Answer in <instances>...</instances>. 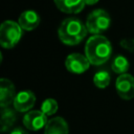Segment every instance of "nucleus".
I'll return each instance as SVG.
<instances>
[{
  "label": "nucleus",
  "instance_id": "obj_8",
  "mask_svg": "<svg viewBox=\"0 0 134 134\" xmlns=\"http://www.w3.org/2000/svg\"><path fill=\"white\" fill-rule=\"evenodd\" d=\"M36 103V95L31 90H22L18 92L14 98V109L18 112L29 111Z\"/></svg>",
  "mask_w": 134,
  "mask_h": 134
},
{
  "label": "nucleus",
  "instance_id": "obj_6",
  "mask_svg": "<svg viewBox=\"0 0 134 134\" xmlns=\"http://www.w3.org/2000/svg\"><path fill=\"white\" fill-rule=\"evenodd\" d=\"M90 62L88 58L81 53H71L65 60V67L66 69L75 74L84 73L90 66Z\"/></svg>",
  "mask_w": 134,
  "mask_h": 134
},
{
  "label": "nucleus",
  "instance_id": "obj_11",
  "mask_svg": "<svg viewBox=\"0 0 134 134\" xmlns=\"http://www.w3.org/2000/svg\"><path fill=\"white\" fill-rule=\"evenodd\" d=\"M55 6L63 13L66 14H77L80 13L84 6V0H53Z\"/></svg>",
  "mask_w": 134,
  "mask_h": 134
},
{
  "label": "nucleus",
  "instance_id": "obj_14",
  "mask_svg": "<svg viewBox=\"0 0 134 134\" xmlns=\"http://www.w3.org/2000/svg\"><path fill=\"white\" fill-rule=\"evenodd\" d=\"M111 68L115 73H127V71L129 70V61L124 55H117L114 58L111 64Z\"/></svg>",
  "mask_w": 134,
  "mask_h": 134
},
{
  "label": "nucleus",
  "instance_id": "obj_13",
  "mask_svg": "<svg viewBox=\"0 0 134 134\" xmlns=\"http://www.w3.org/2000/svg\"><path fill=\"white\" fill-rule=\"evenodd\" d=\"M16 120V113L14 110L9 109L8 107L2 108V113H1V130L4 132L8 128L13 126V124Z\"/></svg>",
  "mask_w": 134,
  "mask_h": 134
},
{
  "label": "nucleus",
  "instance_id": "obj_12",
  "mask_svg": "<svg viewBox=\"0 0 134 134\" xmlns=\"http://www.w3.org/2000/svg\"><path fill=\"white\" fill-rule=\"evenodd\" d=\"M44 134H68V124L63 117H53L47 121Z\"/></svg>",
  "mask_w": 134,
  "mask_h": 134
},
{
  "label": "nucleus",
  "instance_id": "obj_7",
  "mask_svg": "<svg viewBox=\"0 0 134 134\" xmlns=\"http://www.w3.org/2000/svg\"><path fill=\"white\" fill-rule=\"evenodd\" d=\"M47 121V115L41 110L28 111L23 117V125L30 131H38L45 128Z\"/></svg>",
  "mask_w": 134,
  "mask_h": 134
},
{
  "label": "nucleus",
  "instance_id": "obj_2",
  "mask_svg": "<svg viewBox=\"0 0 134 134\" xmlns=\"http://www.w3.org/2000/svg\"><path fill=\"white\" fill-rule=\"evenodd\" d=\"M88 32L86 24H84L77 18L65 19L59 29L58 35L60 40L66 45H76L84 40Z\"/></svg>",
  "mask_w": 134,
  "mask_h": 134
},
{
  "label": "nucleus",
  "instance_id": "obj_1",
  "mask_svg": "<svg viewBox=\"0 0 134 134\" xmlns=\"http://www.w3.org/2000/svg\"><path fill=\"white\" fill-rule=\"evenodd\" d=\"M112 53L111 42L102 35L90 37L85 46V54L92 65H102L106 63Z\"/></svg>",
  "mask_w": 134,
  "mask_h": 134
},
{
  "label": "nucleus",
  "instance_id": "obj_4",
  "mask_svg": "<svg viewBox=\"0 0 134 134\" xmlns=\"http://www.w3.org/2000/svg\"><path fill=\"white\" fill-rule=\"evenodd\" d=\"M111 23V19L109 14L104 9H95L93 10L86 20V27L88 32L93 35H100L106 31Z\"/></svg>",
  "mask_w": 134,
  "mask_h": 134
},
{
  "label": "nucleus",
  "instance_id": "obj_9",
  "mask_svg": "<svg viewBox=\"0 0 134 134\" xmlns=\"http://www.w3.org/2000/svg\"><path fill=\"white\" fill-rule=\"evenodd\" d=\"M15 86L8 79H1L0 81V106L1 108L7 107L10 103L14 102Z\"/></svg>",
  "mask_w": 134,
  "mask_h": 134
},
{
  "label": "nucleus",
  "instance_id": "obj_18",
  "mask_svg": "<svg viewBox=\"0 0 134 134\" xmlns=\"http://www.w3.org/2000/svg\"><path fill=\"white\" fill-rule=\"evenodd\" d=\"M9 134H27V132L24 129H22V128H16Z\"/></svg>",
  "mask_w": 134,
  "mask_h": 134
},
{
  "label": "nucleus",
  "instance_id": "obj_10",
  "mask_svg": "<svg viewBox=\"0 0 134 134\" xmlns=\"http://www.w3.org/2000/svg\"><path fill=\"white\" fill-rule=\"evenodd\" d=\"M18 23L20 24V26L22 27L23 30H34L40 23V16L38 15L37 12L28 9L23 12L20 17H19V21Z\"/></svg>",
  "mask_w": 134,
  "mask_h": 134
},
{
  "label": "nucleus",
  "instance_id": "obj_17",
  "mask_svg": "<svg viewBox=\"0 0 134 134\" xmlns=\"http://www.w3.org/2000/svg\"><path fill=\"white\" fill-rule=\"evenodd\" d=\"M120 45L128 49L129 51H134V40L133 39H124L120 41Z\"/></svg>",
  "mask_w": 134,
  "mask_h": 134
},
{
  "label": "nucleus",
  "instance_id": "obj_16",
  "mask_svg": "<svg viewBox=\"0 0 134 134\" xmlns=\"http://www.w3.org/2000/svg\"><path fill=\"white\" fill-rule=\"evenodd\" d=\"M41 111H43L47 116L54 114L58 111V103L53 98H46L41 105Z\"/></svg>",
  "mask_w": 134,
  "mask_h": 134
},
{
  "label": "nucleus",
  "instance_id": "obj_5",
  "mask_svg": "<svg viewBox=\"0 0 134 134\" xmlns=\"http://www.w3.org/2000/svg\"><path fill=\"white\" fill-rule=\"evenodd\" d=\"M117 94L126 100L134 97V77L129 73L119 74L115 82Z\"/></svg>",
  "mask_w": 134,
  "mask_h": 134
},
{
  "label": "nucleus",
  "instance_id": "obj_3",
  "mask_svg": "<svg viewBox=\"0 0 134 134\" xmlns=\"http://www.w3.org/2000/svg\"><path fill=\"white\" fill-rule=\"evenodd\" d=\"M22 27L13 20L4 21L0 26V44L3 48H13L22 37Z\"/></svg>",
  "mask_w": 134,
  "mask_h": 134
},
{
  "label": "nucleus",
  "instance_id": "obj_15",
  "mask_svg": "<svg viewBox=\"0 0 134 134\" xmlns=\"http://www.w3.org/2000/svg\"><path fill=\"white\" fill-rule=\"evenodd\" d=\"M93 83L97 88L104 89L110 84V74L109 72L102 70L97 71L93 76Z\"/></svg>",
  "mask_w": 134,
  "mask_h": 134
},
{
  "label": "nucleus",
  "instance_id": "obj_19",
  "mask_svg": "<svg viewBox=\"0 0 134 134\" xmlns=\"http://www.w3.org/2000/svg\"><path fill=\"white\" fill-rule=\"evenodd\" d=\"M84 1H85V3L87 5H93V4L98 2V0H84Z\"/></svg>",
  "mask_w": 134,
  "mask_h": 134
}]
</instances>
